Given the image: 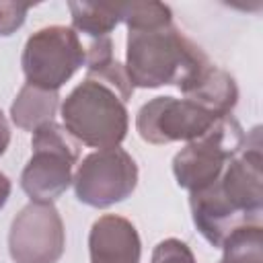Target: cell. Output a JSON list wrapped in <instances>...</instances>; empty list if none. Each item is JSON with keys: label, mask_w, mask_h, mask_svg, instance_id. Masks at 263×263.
Wrapping results in <instances>:
<instances>
[{"label": "cell", "mask_w": 263, "mask_h": 263, "mask_svg": "<svg viewBox=\"0 0 263 263\" xmlns=\"http://www.w3.org/2000/svg\"><path fill=\"white\" fill-rule=\"evenodd\" d=\"M60 107V92L45 90L33 84H25L10 105V119L16 127L25 132H35L37 127L53 121Z\"/></svg>", "instance_id": "cell-12"}, {"label": "cell", "mask_w": 263, "mask_h": 263, "mask_svg": "<svg viewBox=\"0 0 263 263\" xmlns=\"http://www.w3.org/2000/svg\"><path fill=\"white\" fill-rule=\"evenodd\" d=\"M183 99L203 107L216 119H224L232 115V109L238 103V86L226 70L210 64L189 86V90L183 92Z\"/></svg>", "instance_id": "cell-11"}, {"label": "cell", "mask_w": 263, "mask_h": 263, "mask_svg": "<svg viewBox=\"0 0 263 263\" xmlns=\"http://www.w3.org/2000/svg\"><path fill=\"white\" fill-rule=\"evenodd\" d=\"M86 62V49L80 35L66 25H49L35 31L21 55L27 84L60 90Z\"/></svg>", "instance_id": "cell-5"}, {"label": "cell", "mask_w": 263, "mask_h": 263, "mask_svg": "<svg viewBox=\"0 0 263 263\" xmlns=\"http://www.w3.org/2000/svg\"><path fill=\"white\" fill-rule=\"evenodd\" d=\"M150 263H197V261L193 251L187 247V242L179 238H164L154 247Z\"/></svg>", "instance_id": "cell-16"}, {"label": "cell", "mask_w": 263, "mask_h": 263, "mask_svg": "<svg viewBox=\"0 0 263 263\" xmlns=\"http://www.w3.org/2000/svg\"><path fill=\"white\" fill-rule=\"evenodd\" d=\"M64 129L90 148L119 146L127 136L129 113L123 97L105 80L86 74L60 105Z\"/></svg>", "instance_id": "cell-3"}, {"label": "cell", "mask_w": 263, "mask_h": 263, "mask_svg": "<svg viewBox=\"0 0 263 263\" xmlns=\"http://www.w3.org/2000/svg\"><path fill=\"white\" fill-rule=\"evenodd\" d=\"M8 144H10V125H8L6 115H4L2 109H0V156L6 152Z\"/></svg>", "instance_id": "cell-18"}, {"label": "cell", "mask_w": 263, "mask_h": 263, "mask_svg": "<svg viewBox=\"0 0 263 263\" xmlns=\"http://www.w3.org/2000/svg\"><path fill=\"white\" fill-rule=\"evenodd\" d=\"M31 4L25 2H0V37L12 35L23 27Z\"/></svg>", "instance_id": "cell-17"}, {"label": "cell", "mask_w": 263, "mask_h": 263, "mask_svg": "<svg viewBox=\"0 0 263 263\" xmlns=\"http://www.w3.org/2000/svg\"><path fill=\"white\" fill-rule=\"evenodd\" d=\"M208 55L173 23L154 29L127 31L125 72L134 88L175 84L187 92L210 66Z\"/></svg>", "instance_id": "cell-2"}, {"label": "cell", "mask_w": 263, "mask_h": 263, "mask_svg": "<svg viewBox=\"0 0 263 263\" xmlns=\"http://www.w3.org/2000/svg\"><path fill=\"white\" fill-rule=\"evenodd\" d=\"M76 199L90 208H109L127 199L138 185V164L119 146L86 154L72 179Z\"/></svg>", "instance_id": "cell-7"}, {"label": "cell", "mask_w": 263, "mask_h": 263, "mask_svg": "<svg viewBox=\"0 0 263 263\" xmlns=\"http://www.w3.org/2000/svg\"><path fill=\"white\" fill-rule=\"evenodd\" d=\"M121 23L127 31L164 27L173 23V10L162 2H121Z\"/></svg>", "instance_id": "cell-15"}, {"label": "cell", "mask_w": 263, "mask_h": 263, "mask_svg": "<svg viewBox=\"0 0 263 263\" xmlns=\"http://www.w3.org/2000/svg\"><path fill=\"white\" fill-rule=\"evenodd\" d=\"M31 148L33 154L21 173V187L31 201L53 203L72 185L80 144L64 125L49 121L33 132Z\"/></svg>", "instance_id": "cell-4"}, {"label": "cell", "mask_w": 263, "mask_h": 263, "mask_svg": "<svg viewBox=\"0 0 263 263\" xmlns=\"http://www.w3.org/2000/svg\"><path fill=\"white\" fill-rule=\"evenodd\" d=\"M66 249V230L53 203L29 201L12 218L8 253L14 263H58Z\"/></svg>", "instance_id": "cell-8"}, {"label": "cell", "mask_w": 263, "mask_h": 263, "mask_svg": "<svg viewBox=\"0 0 263 263\" xmlns=\"http://www.w3.org/2000/svg\"><path fill=\"white\" fill-rule=\"evenodd\" d=\"M10 191H12V183H10V179L0 171V210L6 205V201H8V197H10Z\"/></svg>", "instance_id": "cell-19"}, {"label": "cell", "mask_w": 263, "mask_h": 263, "mask_svg": "<svg viewBox=\"0 0 263 263\" xmlns=\"http://www.w3.org/2000/svg\"><path fill=\"white\" fill-rule=\"evenodd\" d=\"M216 121L220 119L193 101L166 95L154 97L140 107L136 115V132L144 142L164 146L181 140L191 142L205 134Z\"/></svg>", "instance_id": "cell-9"}, {"label": "cell", "mask_w": 263, "mask_h": 263, "mask_svg": "<svg viewBox=\"0 0 263 263\" xmlns=\"http://www.w3.org/2000/svg\"><path fill=\"white\" fill-rule=\"evenodd\" d=\"M220 263H263V228L247 224L232 230L220 245Z\"/></svg>", "instance_id": "cell-14"}, {"label": "cell", "mask_w": 263, "mask_h": 263, "mask_svg": "<svg viewBox=\"0 0 263 263\" xmlns=\"http://www.w3.org/2000/svg\"><path fill=\"white\" fill-rule=\"evenodd\" d=\"M90 263H140L142 240L136 226L117 214H105L88 232Z\"/></svg>", "instance_id": "cell-10"}, {"label": "cell", "mask_w": 263, "mask_h": 263, "mask_svg": "<svg viewBox=\"0 0 263 263\" xmlns=\"http://www.w3.org/2000/svg\"><path fill=\"white\" fill-rule=\"evenodd\" d=\"M72 29L86 39L109 37L121 23V2H68Z\"/></svg>", "instance_id": "cell-13"}, {"label": "cell", "mask_w": 263, "mask_h": 263, "mask_svg": "<svg viewBox=\"0 0 263 263\" xmlns=\"http://www.w3.org/2000/svg\"><path fill=\"white\" fill-rule=\"evenodd\" d=\"M261 127L247 134L242 148L226 162L220 177L201 191L189 193L191 218L199 234L220 247L224 238L247 224H261L263 154Z\"/></svg>", "instance_id": "cell-1"}, {"label": "cell", "mask_w": 263, "mask_h": 263, "mask_svg": "<svg viewBox=\"0 0 263 263\" xmlns=\"http://www.w3.org/2000/svg\"><path fill=\"white\" fill-rule=\"evenodd\" d=\"M245 140L247 134L232 115L216 121L205 134L187 142V146L175 154L173 175L177 185L189 193L205 189L220 177L226 162L242 148Z\"/></svg>", "instance_id": "cell-6"}]
</instances>
